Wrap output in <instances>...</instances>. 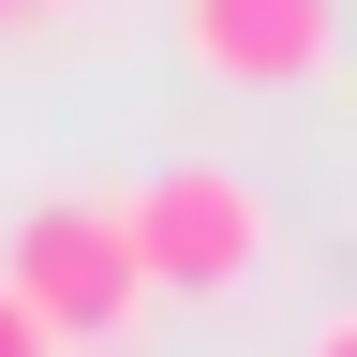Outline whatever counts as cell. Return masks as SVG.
<instances>
[{
    "label": "cell",
    "instance_id": "6da1fadb",
    "mask_svg": "<svg viewBox=\"0 0 357 357\" xmlns=\"http://www.w3.org/2000/svg\"><path fill=\"white\" fill-rule=\"evenodd\" d=\"M0 298L45 328V357H134V328H149V283H134L105 194H45L0 223Z\"/></svg>",
    "mask_w": 357,
    "mask_h": 357
},
{
    "label": "cell",
    "instance_id": "7a4b0ae2",
    "mask_svg": "<svg viewBox=\"0 0 357 357\" xmlns=\"http://www.w3.org/2000/svg\"><path fill=\"white\" fill-rule=\"evenodd\" d=\"M119 253H134L149 298H238L253 253H268V194L238 164H164V178L119 194Z\"/></svg>",
    "mask_w": 357,
    "mask_h": 357
},
{
    "label": "cell",
    "instance_id": "3957f363",
    "mask_svg": "<svg viewBox=\"0 0 357 357\" xmlns=\"http://www.w3.org/2000/svg\"><path fill=\"white\" fill-rule=\"evenodd\" d=\"M178 45L208 89H328L342 0H178Z\"/></svg>",
    "mask_w": 357,
    "mask_h": 357
},
{
    "label": "cell",
    "instance_id": "277c9868",
    "mask_svg": "<svg viewBox=\"0 0 357 357\" xmlns=\"http://www.w3.org/2000/svg\"><path fill=\"white\" fill-rule=\"evenodd\" d=\"M0 357H45V328H30V312H15V298H0Z\"/></svg>",
    "mask_w": 357,
    "mask_h": 357
},
{
    "label": "cell",
    "instance_id": "5b68a950",
    "mask_svg": "<svg viewBox=\"0 0 357 357\" xmlns=\"http://www.w3.org/2000/svg\"><path fill=\"white\" fill-rule=\"evenodd\" d=\"M298 357H357V312H328V328H312V342H298Z\"/></svg>",
    "mask_w": 357,
    "mask_h": 357
},
{
    "label": "cell",
    "instance_id": "8992f818",
    "mask_svg": "<svg viewBox=\"0 0 357 357\" xmlns=\"http://www.w3.org/2000/svg\"><path fill=\"white\" fill-rule=\"evenodd\" d=\"M45 15H75V0H0V30H45Z\"/></svg>",
    "mask_w": 357,
    "mask_h": 357
}]
</instances>
